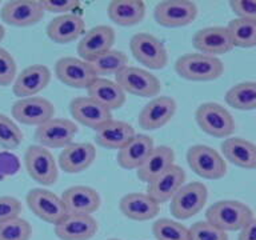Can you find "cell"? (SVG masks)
Returning a JSON list of instances; mask_svg holds the SVG:
<instances>
[{
	"label": "cell",
	"instance_id": "8fae6325",
	"mask_svg": "<svg viewBox=\"0 0 256 240\" xmlns=\"http://www.w3.org/2000/svg\"><path fill=\"white\" fill-rule=\"evenodd\" d=\"M78 126L75 122L63 118H52L44 124L36 127L34 138L38 146L44 148H64L74 143Z\"/></svg>",
	"mask_w": 256,
	"mask_h": 240
},
{
	"label": "cell",
	"instance_id": "ac0fdd59",
	"mask_svg": "<svg viewBox=\"0 0 256 240\" xmlns=\"http://www.w3.org/2000/svg\"><path fill=\"white\" fill-rule=\"evenodd\" d=\"M178 104L171 96H156L148 102L139 114V126L147 131L164 127L174 118Z\"/></svg>",
	"mask_w": 256,
	"mask_h": 240
},
{
	"label": "cell",
	"instance_id": "ee69618b",
	"mask_svg": "<svg viewBox=\"0 0 256 240\" xmlns=\"http://www.w3.org/2000/svg\"><path fill=\"white\" fill-rule=\"evenodd\" d=\"M4 36H6V28H4L3 24L0 23V43L3 42Z\"/></svg>",
	"mask_w": 256,
	"mask_h": 240
},
{
	"label": "cell",
	"instance_id": "3957f363",
	"mask_svg": "<svg viewBox=\"0 0 256 240\" xmlns=\"http://www.w3.org/2000/svg\"><path fill=\"white\" fill-rule=\"evenodd\" d=\"M200 130L214 138H231L235 132V120L227 108L215 102L200 104L195 111Z\"/></svg>",
	"mask_w": 256,
	"mask_h": 240
},
{
	"label": "cell",
	"instance_id": "ba28073f",
	"mask_svg": "<svg viewBox=\"0 0 256 240\" xmlns=\"http://www.w3.org/2000/svg\"><path fill=\"white\" fill-rule=\"evenodd\" d=\"M115 82L126 94L139 98H156L160 92V80L147 70L128 66L116 74Z\"/></svg>",
	"mask_w": 256,
	"mask_h": 240
},
{
	"label": "cell",
	"instance_id": "5bb4252c",
	"mask_svg": "<svg viewBox=\"0 0 256 240\" xmlns=\"http://www.w3.org/2000/svg\"><path fill=\"white\" fill-rule=\"evenodd\" d=\"M44 8L35 0H11L2 7L0 18L12 27H31L44 18Z\"/></svg>",
	"mask_w": 256,
	"mask_h": 240
},
{
	"label": "cell",
	"instance_id": "52a82bcc",
	"mask_svg": "<svg viewBox=\"0 0 256 240\" xmlns=\"http://www.w3.org/2000/svg\"><path fill=\"white\" fill-rule=\"evenodd\" d=\"M132 55L144 67L162 70L168 64V51L163 42L148 32H139L130 40Z\"/></svg>",
	"mask_w": 256,
	"mask_h": 240
},
{
	"label": "cell",
	"instance_id": "5b68a950",
	"mask_svg": "<svg viewBox=\"0 0 256 240\" xmlns=\"http://www.w3.org/2000/svg\"><path fill=\"white\" fill-rule=\"evenodd\" d=\"M208 200V188L200 182L184 184L170 203V211L176 219L187 220L198 215Z\"/></svg>",
	"mask_w": 256,
	"mask_h": 240
},
{
	"label": "cell",
	"instance_id": "e0dca14e",
	"mask_svg": "<svg viewBox=\"0 0 256 240\" xmlns=\"http://www.w3.org/2000/svg\"><path fill=\"white\" fill-rule=\"evenodd\" d=\"M192 46L199 54L208 56L224 55L234 50L231 36L227 27H206L196 32L192 38Z\"/></svg>",
	"mask_w": 256,
	"mask_h": 240
},
{
	"label": "cell",
	"instance_id": "d590c367",
	"mask_svg": "<svg viewBox=\"0 0 256 240\" xmlns=\"http://www.w3.org/2000/svg\"><path fill=\"white\" fill-rule=\"evenodd\" d=\"M23 142V132L19 126L7 115L0 114V147L15 150Z\"/></svg>",
	"mask_w": 256,
	"mask_h": 240
},
{
	"label": "cell",
	"instance_id": "4fadbf2b",
	"mask_svg": "<svg viewBox=\"0 0 256 240\" xmlns=\"http://www.w3.org/2000/svg\"><path fill=\"white\" fill-rule=\"evenodd\" d=\"M55 75L63 84L78 90H87L88 86L98 78L91 63L72 56H66L56 62Z\"/></svg>",
	"mask_w": 256,
	"mask_h": 240
},
{
	"label": "cell",
	"instance_id": "d6986e66",
	"mask_svg": "<svg viewBox=\"0 0 256 240\" xmlns=\"http://www.w3.org/2000/svg\"><path fill=\"white\" fill-rule=\"evenodd\" d=\"M70 112L74 119L84 127L98 130L112 119V112L88 96H79L71 100Z\"/></svg>",
	"mask_w": 256,
	"mask_h": 240
},
{
	"label": "cell",
	"instance_id": "7c38bea8",
	"mask_svg": "<svg viewBox=\"0 0 256 240\" xmlns=\"http://www.w3.org/2000/svg\"><path fill=\"white\" fill-rule=\"evenodd\" d=\"M12 118L26 126L39 127L52 118H55L54 104L42 96H31L19 99L11 108Z\"/></svg>",
	"mask_w": 256,
	"mask_h": 240
},
{
	"label": "cell",
	"instance_id": "30bf717a",
	"mask_svg": "<svg viewBox=\"0 0 256 240\" xmlns=\"http://www.w3.org/2000/svg\"><path fill=\"white\" fill-rule=\"evenodd\" d=\"M198 6L191 0H164L156 4L154 19L167 28L186 27L196 19Z\"/></svg>",
	"mask_w": 256,
	"mask_h": 240
},
{
	"label": "cell",
	"instance_id": "836d02e7",
	"mask_svg": "<svg viewBox=\"0 0 256 240\" xmlns=\"http://www.w3.org/2000/svg\"><path fill=\"white\" fill-rule=\"evenodd\" d=\"M91 64L98 78H103L104 75H116L122 70L128 67V56L124 52L112 48L99 58H96L94 62H91Z\"/></svg>",
	"mask_w": 256,
	"mask_h": 240
},
{
	"label": "cell",
	"instance_id": "d4e9b609",
	"mask_svg": "<svg viewBox=\"0 0 256 240\" xmlns=\"http://www.w3.org/2000/svg\"><path fill=\"white\" fill-rule=\"evenodd\" d=\"M99 224L92 215H67L55 226L60 240H90L98 234Z\"/></svg>",
	"mask_w": 256,
	"mask_h": 240
},
{
	"label": "cell",
	"instance_id": "6da1fadb",
	"mask_svg": "<svg viewBox=\"0 0 256 240\" xmlns=\"http://www.w3.org/2000/svg\"><path fill=\"white\" fill-rule=\"evenodd\" d=\"M206 222L224 232L240 231L250 220L254 212L247 204L239 200H219L208 208Z\"/></svg>",
	"mask_w": 256,
	"mask_h": 240
},
{
	"label": "cell",
	"instance_id": "cb8c5ba5",
	"mask_svg": "<svg viewBox=\"0 0 256 240\" xmlns=\"http://www.w3.org/2000/svg\"><path fill=\"white\" fill-rule=\"evenodd\" d=\"M96 159V148L91 143H71L62 150L59 167L67 174H80L92 166Z\"/></svg>",
	"mask_w": 256,
	"mask_h": 240
},
{
	"label": "cell",
	"instance_id": "60d3db41",
	"mask_svg": "<svg viewBox=\"0 0 256 240\" xmlns=\"http://www.w3.org/2000/svg\"><path fill=\"white\" fill-rule=\"evenodd\" d=\"M230 8L239 19L256 22V0H231Z\"/></svg>",
	"mask_w": 256,
	"mask_h": 240
},
{
	"label": "cell",
	"instance_id": "8992f818",
	"mask_svg": "<svg viewBox=\"0 0 256 240\" xmlns=\"http://www.w3.org/2000/svg\"><path fill=\"white\" fill-rule=\"evenodd\" d=\"M28 175L42 186H54L59 178V166L52 152L42 146H30L24 154Z\"/></svg>",
	"mask_w": 256,
	"mask_h": 240
},
{
	"label": "cell",
	"instance_id": "83f0119b",
	"mask_svg": "<svg viewBox=\"0 0 256 240\" xmlns=\"http://www.w3.org/2000/svg\"><path fill=\"white\" fill-rule=\"evenodd\" d=\"M222 154L224 160L236 167L256 170V144L250 140L239 136L228 138L222 143Z\"/></svg>",
	"mask_w": 256,
	"mask_h": 240
},
{
	"label": "cell",
	"instance_id": "1f68e13d",
	"mask_svg": "<svg viewBox=\"0 0 256 240\" xmlns=\"http://www.w3.org/2000/svg\"><path fill=\"white\" fill-rule=\"evenodd\" d=\"M226 103L240 111L256 110V82H243L235 84L227 91Z\"/></svg>",
	"mask_w": 256,
	"mask_h": 240
},
{
	"label": "cell",
	"instance_id": "74e56055",
	"mask_svg": "<svg viewBox=\"0 0 256 240\" xmlns=\"http://www.w3.org/2000/svg\"><path fill=\"white\" fill-rule=\"evenodd\" d=\"M191 240H228L227 232L222 231L206 220L196 222L190 227Z\"/></svg>",
	"mask_w": 256,
	"mask_h": 240
},
{
	"label": "cell",
	"instance_id": "7bdbcfd3",
	"mask_svg": "<svg viewBox=\"0 0 256 240\" xmlns=\"http://www.w3.org/2000/svg\"><path fill=\"white\" fill-rule=\"evenodd\" d=\"M238 240H256V218L250 220V222L240 230Z\"/></svg>",
	"mask_w": 256,
	"mask_h": 240
},
{
	"label": "cell",
	"instance_id": "7a4b0ae2",
	"mask_svg": "<svg viewBox=\"0 0 256 240\" xmlns=\"http://www.w3.org/2000/svg\"><path fill=\"white\" fill-rule=\"evenodd\" d=\"M175 71L190 82H212L223 75L224 64L219 58L192 52L176 60Z\"/></svg>",
	"mask_w": 256,
	"mask_h": 240
},
{
	"label": "cell",
	"instance_id": "603a6c76",
	"mask_svg": "<svg viewBox=\"0 0 256 240\" xmlns=\"http://www.w3.org/2000/svg\"><path fill=\"white\" fill-rule=\"evenodd\" d=\"M86 34V22L78 14H64L54 18L47 26V36L58 44H67Z\"/></svg>",
	"mask_w": 256,
	"mask_h": 240
},
{
	"label": "cell",
	"instance_id": "f6af8a7d",
	"mask_svg": "<svg viewBox=\"0 0 256 240\" xmlns=\"http://www.w3.org/2000/svg\"><path fill=\"white\" fill-rule=\"evenodd\" d=\"M108 240H119V239H108Z\"/></svg>",
	"mask_w": 256,
	"mask_h": 240
},
{
	"label": "cell",
	"instance_id": "7402d4cb",
	"mask_svg": "<svg viewBox=\"0 0 256 240\" xmlns=\"http://www.w3.org/2000/svg\"><path fill=\"white\" fill-rule=\"evenodd\" d=\"M119 210L128 219L147 222L159 215L160 204L147 192H130L120 199Z\"/></svg>",
	"mask_w": 256,
	"mask_h": 240
},
{
	"label": "cell",
	"instance_id": "8d00e7d4",
	"mask_svg": "<svg viewBox=\"0 0 256 240\" xmlns=\"http://www.w3.org/2000/svg\"><path fill=\"white\" fill-rule=\"evenodd\" d=\"M32 227L26 219L16 218L0 223V240H30Z\"/></svg>",
	"mask_w": 256,
	"mask_h": 240
},
{
	"label": "cell",
	"instance_id": "2e32d148",
	"mask_svg": "<svg viewBox=\"0 0 256 240\" xmlns=\"http://www.w3.org/2000/svg\"><path fill=\"white\" fill-rule=\"evenodd\" d=\"M60 198L67 215H92L102 206L99 192L88 186H72Z\"/></svg>",
	"mask_w": 256,
	"mask_h": 240
},
{
	"label": "cell",
	"instance_id": "4316f807",
	"mask_svg": "<svg viewBox=\"0 0 256 240\" xmlns=\"http://www.w3.org/2000/svg\"><path fill=\"white\" fill-rule=\"evenodd\" d=\"M155 148L154 139L144 134H136L118 154V163L124 170H138Z\"/></svg>",
	"mask_w": 256,
	"mask_h": 240
},
{
	"label": "cell",
	"instance_id": "9c48e42d",
	"mask_svg": "<svg viewBox=\"0 0 256 240\" xmlns=\"http://www.w3.org/2000/svg\"><path fill=\"white\" fill-rule=\"evenodd\" d=\"M28 208L46 223L59 224L67 216L62 198L46 188H32L26 196Z\"/></svg>",
	"mask_w": 256,
	"mask_h": 240
},
{
	"label": "cell",
	"instance_id": "d6a6232c",
	"mask_svg": "<svg viewBox=\"0 0 256 240\" xmlns=\"http://www.w3.org/2000/svg\"><path fill=\"white\" fill-rule=\"evenodd\" d=\"M227 30L234 47H256V22L236 18L228 23Z\"/></svg>",
	"mask_w": 256,
	"mask_h": 240
},
{
	"label": "cell",
	"instance_id": "277c9868",
	"mask_svg": "<svg viewBox=\"0 0 256 240\" xmlns=\"http://www.w3.org/2000/svg\"><path fill=\"white\" fill-rule=\"evenodd\" d=\"M187 163L196 175L207 180H219L227 174V162L215 148L195 144L188 148Z\"/></svg>",
	"mask_w": 256,
	"mask_h": 240
},
{
	"label": "cell",
	"instance_id": "b9f144b4",
	"mask_svg": "<svg viewBox=\"0 0 256 240\" xmlns=\"http://www.w3.org/2000/svg\"><path fill=\"white\" fill-rule=\"evenodd\" d=\"M44 11L52 12V14H74L76 8L80 7L79 2L76 0H43L40 2Z\"/></svg>",
	"mask_w": 256,
	"mask_h": 240
},
{
	"label": "cell",
	"instance_id": "f546056e",
	"mask_svg": "<svg viewBox=\"0 0 256 240\" xmlns=\"http://www.w3.org/2000/svg\"><path fill=\"white\" fill-rule=\"evenodd\" d=\"M175 164V152L168 146H159L152 150L146 162L136 170L138 178L144 183H151L163 172Z\"/></svg>",
	"mask_w": 256,
	"mask_h": 240
},
{
	"label": "cell",
	"instance_id": "9a60e30c",
	"mask_svg": "<svg viewBox=\"0 0 256 240\" xmlns=\"http://www.w3.org/2000/svg\"><path fill=\"white\" fill-rule=\"evenodd\" d=\"M115 30L110 26H96L84 34L78 44V54L80 59L91 63L104 52L112 50L115 43Z\"/></svg>",
	"mask_w": 256,
	"mask_h": 240
},
{
	"label": "cell",
	"instance_id": "484cf974",
	"mask_svg": "<svg viewBox=\"0 0 256 240\" xmlns=\"http://www.w3.org/2000/svg\"><path fill=\"white\" fill-rule=\"evenodd\" d=\"M136 135L131 124L111 119L95 130L96 143L107 150H122Z\"/></svg>",
	"mask_w": 256,
	"mask_h": 240
},
{
	"label": "cell",
	"instance_id": "ab89813d",
	"mask_svg": "<svg viewBox=\"0 0 256 240\" xmlns=\"http://www.w3.org/2000/svg\"><path fill=\"white\" fill-rule=\"evenodd\" d=\"M22 203L14 196H0V223L20 218Z\"/></svg>",
	"mask_w": 256,
	"mask_h": 240
},
{
	"label": "cell",
	"instance_id": "bcb514c9",
	"mask_svg": "<svg viewBox=\"0 0 256 240\" xmlns=\"http://www.w3.org/2000/svg\"><path fill=\"white\" fill-rule=\"evenodd\" d=\"M0 4H2V2H0Z\"/></svg>",
	"mask_w": 256,
	"mask_h": 240
},
{
	"label": "cell",
	"instance_id": "4dcf8cb0",
	"mask_svg": "<svg viewBox=\"0 0 256 240\" xmlns=\"http://www.w3.org/2000/svg\"><path fill=\"white\" fill-rule=\"evenodd\" d=\"M146 4L142 0H114L108 4V18L118 26L131 27L139 24L146 16Z\"/></svg>",
	"mask_w": 256,
	"mask_h": 240
},
{
	"label": "cell",
	"instance_id": "f35d334b",
	"mask_svg": "<svg viewBox=\"0 0 256 240\" xmlns=\"http://www.w3.org/2000/svg\"><path fill=\"white\" fill-rule=\"evenodd\" d=\"M18 76V66L14 56L0 47V87H7L15 82Z\"/></svg>",
	"mask_w": 256,
	"mask_h": 240
},
{
	"label": "cell",
	"instance_id": "f1b7e54d",
	"mask_svg": "<svg viewBox=\"0 0 256 240\" xmlns=\"http://www.w3.org/2000/svg\"><path fill=\"white\" fill-rule=\"evenodd\" d=\"M88 98H91L110 111L123 107L127 96L126 92L116 84L106 78H96L87 88Z\"/></svg>",
	"mask_w": 256,
	"mask_h": 240
},
{
	"label": "cell",
	"instance_id": "e575fe53",
	"mask_svg": "<svg viewBox=\"0 0 256 240\" xmlns=\"http://www.w3.org/2000/svg\"><path fill=\"white\" fill-rule=\"evenodd\" d=\"M152 234L156 240H191L190 228L167 218L156 220L152 226Z\"/></svg>",
	"mask_w": 256,
	"mask_h": 240
},
{
	"label": "cell",
	"instance_id": "44dd1931",
	"mask_svg": "<svg viewBox=\"0 0 256 240\" xmlns=\"http://www.w3.org/2000/svg\"><path fill=\"white\" fill-rule=\"evenodd\" d=\"M186 182V171L183 168L174 164L162 175L148 183L147 194L156 203L163 204L171 202L176 192L183 187Z\"/></svg>",
	"mask_w": 256,
	"mask_h": 240
},
{
	"label": "cell",
	"instance_id": "ffe728a7",
	"mask_svg": "<svg viewBox=\"0 0 256 240\" xmlns=\"http://www.w3.org/2000/svg\"><path fill=\"white\" fill-rule=\"evenodd\" d=\"M51 82V72L43 64H32L16 76L12 91L20 99L36 96Z\"/></svg>",
	"mask_w": 256,
	"mask_h": 240
}]
</instances>
